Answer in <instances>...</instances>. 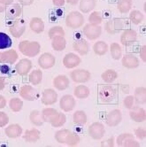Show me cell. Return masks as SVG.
I'll use <instances>...</instances> for the list:
<instances>
[{
    "label": "cell",
    "mask_w": 146,
    "mask_h": 147,
    "mask_svg": "<svg viewBox=\"0 0 146 147\" xmlns=\"http://www.w3.org/2000/svg\"><path fill=\"white\" fill-rule=\"evenodd\" d=\"M19 50L22 53L28 58H33L39 54L41 51V45L36 41L24 40L19 44Z\"/></svg>",
    "instance_id": "6da1fadb"
},
{
    "label": "cell",
    "mask_w": 146,
    "mask_h": 147,
    "mask_svg": "<svg viewBox=\"0 0 146 147\" xmlns=\"http://www.w3.org/2000/svg\"><path fill=\"white\" fill-rule=\"evenodd\" d=\"M85 19L83 14L78 11H73L66 17V25L71 29L80 28L84 24Z\"/></svg>",
    "instance_id": "7a4b0ae2"
},
{
    "label": "cell",
    "mask_w": 146,
    "mask_h": 147,
    "mask_svg": "<svg viewBox=\"0 0 146 147\" xmlns=\"http://www.w3.org/2000/svg\"><path fill=\"white\" fill-rule=\"evenodd\" d=\"M117 96V90L115 88H113L111 85H105L103 86L98 91V97L101 102L109 104L115 100Z\"/></svg>",
    "instance_id": "3957f363"
},
{
    "label": "cell",
    "mask_w": 146,
    "mask_h": 147,
    "mask_svg": "<svg viewBox=\"0 0 146 147\" xmlns=\"http://www.w3.org/2000/svg\"><path fill=\"white\" fill-rule=\"evenodd\" d=\"M125 27L124 20L120 18H113L109 20L105 24V29L109 35H115L123 30Z\"/></svg>",
    "instance_id": "277c9868"
},
{
    "label": "cell",
    "mask_w": 146,
    "mask_h": 147,
    "mask_svg": "<svg viewBox=\"0 0 146 147\" xmlns=\"http://www.w3.org/2000/svg\"><path fill=\"white\" fill-rule=\"evenodd\" d=\"M88 134L94 140H100L106 135L105 125L101 122H93L88 129Z\"/></svg>",
    "instance_id": "5b68a950"
},
{
    "label": "cell",
    "mask_w": 146,
    "mask_h": 147,
    "mask_svg": "<svg viewBox=\"0 0 146 147\" xmlns=\"http://www.w3.org/2000/svg\"><path fill=\"white\" fill-rule=\"evenodd\" d=\"M82 33L89 40H96L102 34V28L100 25L87 23L82 28Z\"/></svg>",
    "instance_id": "8992f818"
},
{
    "label": "cell",
    "mask_w": 146,
    "mask_h": 147,
    "mask_svg": "<svg viewBox=\"0 0 146 147\" xmlns=\"http://www.w3.org/2000/svg\"><path fill=\"white\" fill-rule=\"evenodd\" d=\"M71 80L75 83H85L91 78V73L85 69H75L70 73Z\"/></svg>",
    "instance_id": "52a82bcc"
},
{
    "label": "cell",
    "mask_w": 146,
    "mask_h": 147,
    "mask_svg": "<svg viewBox=\"0 0 146 147\" xmlns=\"http://www.w3.org/2000/svg\"><path fill=\"white\" fill-rule=\"evenodd\" d=\"M19 94L22 99H25L27 101H35L39 97L38 91L36 90V88L28 84L23 85L20 89Z\"/></svg>",
    "instance_id": "ba28073f"
},
{
    "label": "cell",
    "mask_w": 146,
    "mask_h": 147,
    "mask_svg": "<svg viewBox=\"0 0 146 147\" xmlns=\"http://www.w3.org/2000/svg\"><path fill=\"white\" fill-rule=\"evenodd\" d=\"M26 30V25L22 20H14L12 24L9 26V31L13 37L20 38L24 34Z\"/></svg>",
    "instance_id": "9c48e42d"
},
{
    "label": "cell",
    "mask_w": 146,
    "mask_h": 147,
    "mask_svg": "<svg viewBox=\"0 0 146 147\" xmlns=\"http://www.w3.org/2000/svg\"><path fill=\"white\" fill-rule=\"evenodd\" d=\"M137 40V32L134 29H125L120 36V44L124 46H130Z\"/></svg>",
    "instance_id": "30bf717a"
},
{
    "label": "cell",
    "mask_w": 146,
    "mask_h": 147,
    "mask_svg": "<svg viewBox=\"0 0 146 147\" xmlns=\"http://www.w3.org/2000/svg\"><path fill=\"white\" fill-rule=\"evenodd\" d=\"M122 121V113L120 109H113L110 111L106 118V125L110 128H113L118 126Z\"/></svg>",
    "instance_id": "8fae6325"
},
{
    "label": "cell",
    "mask_w": 146,
    "mask_h": 147,
    "mask_svg": "<svg viewBox=\"0 0 146 147\" xmlns=\"http://www.w3.org/2000/svg\"><path fill=\"white\" fill-rule=\"evenodd\" d=\"M56 63V58L50 52H44L38 58V65L42 69H50Z\"/></svg>",
    "instance_id": "7c38bea8"
},
{
    "label": "cell",
    "mask_w": 146,
    "mask_h": 147,
    "mask_svg": "<svg viewBox=\"0 0 146 147\" xmlns=\"http://www.w3.org/2000/svg\"><path fill=\"white\" fill-rule=\"evenodd\" d=\"M32 69V62L28 59H22L15 65V71L20 76H25Z\"/></svg>",
    "instance_id": "4fadbf2b"
},
{
    "label": "cell",
    "mask_w": 146,
    "mask_h": 147,
    "mask_svg": "<svg viewBox=\"0 0 146 147\" xmlns=\"http://www.w3.org/2000/svg\"><path fill=\"white\" fill-rule=\"evenodd\" d=\"M76 101L75 98L72 95L67 94V95L62 96L60 100H59V107L62 111H64L66 113L71 112L73 109L75 107Z\"/></svg>",
    "instance_id": "5bb4252c"
},
{
    "label": "cell",
    "mask_w": 146,
    "mask_h": 147,
    "mask_svg": "<svg viewBox=\"0 0 146 147\" xmlns=\"http://www.w3.org/2000/svg\"><path fill=\"white\" fill-rule=\"evenodd\" d=\"M58 100V94L53 89H46L42 94L41 102L44 106H51L54 105Z\"/></svg>",
    "instance_id": "9a60e30c"
},
{
    "label": "cell",
    "mask_w": 146,
    "mask_h": 147,
    "mask_svg": "<svg viewBox=\"0 0 146 147\" xmlns=\"http://www.w3.org/2000/svg\"><path fill=\"white\" fill-rule=\"evenodd\" d=\"M121 64L128 69H135L139 67V59L135 54L127 53L121 57Z\"/></svg>",
    "instance_id": "2e32d148"
},
{
    "label": "cell",
    "mask_w": 146,
    "mask_h": 147,
    "mask_svg": "<svg viewBox=\"0 0 146 147\" xmlns=\"http://www.w3.org/2000/svg\"><path fill=\"white\" fill-rule=\"evenodd\" d=\"M129 117L135 122H144L146 120V111L140 107H133L129 109Z\"/></svg>",
    "instance_id": "e0dca14e"
},
{
    "label": "cell",
    "mask_w": 146,
    "mask_h": 147,
    "mask_svg": "<svg viewBox=\"0 0 146 147\" xmlns=\"http://www.w3.org/2000/svg\"><path fill=\"white\" fill-rule=\"evenodd\" d=\"M81 58L77 54L73 53V52L66 54L65 57L63 58V65L66 68L68 69L78 67L81 64Z\"/></svg>",
    "instance_id": "ac0fdd59"
},
{
    "label": "cell",
    "mask_w": 146,
    "mask_h": 147,
    "mask_svg": "<svg viewBox=\"0 0 146 147\" xmlns=\"http://www.w3.org/2000/svg\"><path fill=\"white\" fill-rule=\"evenodd\" d=\"M5 11H6L5 16L7 19L16 20L22 14L23 8L22 5H20V4H13V5H9V6L6 7Z\"/></svg>",
    "instance_id": "d6986e66"
},
{
    "label": "cell",
    "mask_w": 146,
    "mask_h": 147,
    "mask_svg": "<svg viewBox=\"0 0 146 147\" xmlns=\"http://www.w3.org/2000/svg\"><path fill=\"white\" fill-rule=\"evenodd\" d=\"M19 55L15 50H8L0 53V63H6V64H15L18 60Z\"/></svg>",
    "instance_id": "ffe728a7"
},
{
    "label": "cell",
    "mask_w": 146,
    "mask_h": 147,
    "mask_svg": "<svg viewBox=\"0 0 146 147\" xmlns=\"http://www.w3.org/2000/svg\"><path fill=\"white\" fill-rule=\"evenodd\" d=\"M70 85V80L67 76L59 75L53 79V86L58 90H65Z\"/></svg>",
    "instance_id": "44dd1931"
},
{
    "label": "cell",
    "mask_w": 146,
    "mask_h": 147,
    "mask_svg": "<svg viewBox=\"0 0 146 147\" xmlns=\"http://www.w3.org/2000/svg\"><path fill=\"white\" fill-rule=\"evenodd\" d=\"M59 114V113L56 109L51 108V107L44 108L41 112V115H42L44 122H47V123H51L52 121H54L58 118Z\"/></svg>",
    "instance_id": "7402d4cb"
},
{
    "label": "cell",
    "mask_w": 146,
    "mask_h": 147,
    "mask_svg": "<svg viewBox=\"0 0 146 147\" xmlns=\"http://www.w3.org/2000/svg\"><path fill=\"white\" fill-rule=\"evenodd\" d=\"M73 49L76 52H78L79 55L84 56L89 52V44L87 43V41H85L84 39H79L74 42V44H73Z\"/></svg>",
    "instance_id": "603a6c76"
},
{
    "label": "cell",
    "mask_w": 146,
    "mask_h": 147,
    "mask_svg": "<svg viewBox=\"0 0 146 147\" xmlns=\"http://www.w3.org/2000/svg\"><path fill=\"white\" fill-rule=\"evenodd\" d=\"M5 133L9 138H17L22 135V128L19 124H11L5 129Z\"/></svg>",
    "instance_id": "cb8c5ba5"
},
{
    "label": "cell",
    "mask_w": 146,
    "mask_h": 147,
    "mask_svg": "<svg viewBox=\"0 0 146 147\" xmlns=\"http://www.w3.org/2000/svg\"><path fill=\"white\" fill-rule=\"evenodd\" d=\"M29 28L36 34H40L44 31V22L39 17H34L30 20Z\"/></svg>",
    "instance_id": "d4e9b609"
},
{
    "label": "cell",
    "mask_w": 146,
    "mask_h": 147,
    "mask_svg": "<svg viewBox=\"0 0 146 147\" xmlns=\"http://www.w3.org/2000/svg\"><path fill=\"white\" fill-rule=\"evenodd\" d=\"M40 136L41 132L37 129L33 128L31 129H27L23 134L22 138L27 143H36L40 139Z\"/></svg>",
    "instance_id": "484cf974"
},
{
    "label": "cell",
    "mask_w": 146,
    "mask_h": 147,
    "mask_svg": "<svg viewBox=\"0 0 146 147\" xmlns=\"http://www.w3.org/2000/svg\"><path fill=\"white\" fill-rule=\"evenodd\" d=\"M135 103L141 106L146 103V88L145 87H137L135 89Z\"/></svg>",
    "instance_id": "4316f807"
},
{
    "label": "cell",
    "mask_w": 146,
    "mask_h": 147,
    "mask_svg": "<svg viewBox=\"0 0 146 147\" xmlns=\"http://www.w3.org/2000/svg\"><path fill=\"white\" fill-rule=\"evenodd\" d=\"M96 0H80L79 9L82 13H89L96 7Z\"/></svg>",
    "instance_id": "83f0119b"
},
{
    "label": "cell",
    "mask_w": 146,
    "mask_h": 147,
    "mask_svg": "<svg viewBox=\"0 0 146 147\" xmlns=\"http://www.w3.org/2000/svg\"><path fill=\"white\" fill-rule=\"evenodd\" d=\"M67 46V40L65 36H55L51 39V47L56 51H64Z\"/></svg>",
    "instance_id": "f1b7e54d"
},
{
    "label": "cell",
    "mask_w": 146,
    "mask_h": 147,
    "mask_svg": "<svg viewBox=\"0 0 146 147\" xmlns=\"http://www.w3.org/2000/svg\"><path fill=\"white\" fill-rule=\"evenodd\" d=\"M108 51H109L108 45L105 41H98L93 45V51L96 55L104 56L107 53Z\"/></svg>",
    "instance_id": "f546056e"
},
{
    "label": "cell",
    "mask_w": 146,
    "mask_h": 147,
    "mask_svg": "<svg viewBox=\"0 0 146 147\" xmlns=\"http://www.w3.org/2000/svg\"><path fill=\"white\" fill-rule=\"evenodd\" d=\"M87 120H88L87 114L82 110H78L73 114V121H74L75 125H78V126L85 125L87 123Z\"/></svg>",
    "instance_id": "4dcf8cb0"
},
{
    "label": "cell",
    "mask_w": 146,
    "mask_h": 147,
    "mask_svg": "<svg viewBox=\"0 0 146 147\" xmlns=\"http://www.w3.org/2000/svg\"><path fill=\"white\" fill-rule=\"evenodd\" d=\"M90 90L86 85H78L75 88L74 95L78 99H85L89 96Z\"/></svg>",
    "instance_id": "1f68e13d"
},
{
    "label": "cell",
    "mask_w": 146,
    "mask_h": 147,
    "mask_svg": "<svg viewBox=\"0 0 146 147\" xmlns=\"http://www.w3.org/2000/svg\"><path fill=\"white\" fill-rule=\"evenodd\" d=\"M29 82L32 85H38L43 81V71L40 69H35L29 73L28 76Z\"/></svg>",
    "instance_id": "d6a6232c"
},
{
    "label": "cell",
    "mask_w": 146,
    "mask_h": 147,
    "mask_svg": "<svg viewBox=\"0 0 146 147\" xmlns=\"http://www.w3.org/2000/svg\"><path fill=\"white\" fill-rule=\"evenodd\" d=\"M101 78L106 83H112L118 78V73L114 69H107L102 73Z\"/></svg>",
    "instance_id": "836d02e7"
},
{
    "label": "cell",
    "mask_w": 146,
    "mask_h": 147,
    "mask_svg": "<svg viewBox=\"0 0 146 147\" xmlns=\"http://www.w3.org/2000/svg\"><path fill=\"white\" fill-rule=\"evenodd\" d=\"M133 5V0H118L117 9L120 13H128Z\"/></svg>",
    "instance_id": "e575fe53"
},
{
    "label": "cell",
    "mask_w": 146,
    "mask_h": 147,
    "mask_svg": "<svg viewBox=\"0 0 146 147\" xmlns=\"http://www.w3.org/2000/svg\"><path fill=\"white\" fill-rule=\"evenodd\" d=\"M29 120H30L31 123L34 124L35 126H37V127L43 126V124H44V121H43V118H42L41 112L38 110H33L29 113Z\"/></svg>",
    "instance_id": "d590c367"
},
{
    "label": "cell",
    "mask_w": 146,
    "mask_h": 147,
    "mask_svg": "<svg viewBox=\"0 0 146 147\" xmlns=\"http://www.w3.org/2000/svg\"><path fill=\"white\" fill-rule=\"evenodd\" d=\"M129 20L134 25H139L143 22L144 15L138 10H133L129 13Z\"/></svg>",
    "instance_id": "8d00e7d4"
},
{
    "label": "cell",
    "mask_w": 146,
    "mask_h": 147,
    "mask_svg": "<svg viewBox=\"0 0 146 147\" xmlns=\"http://www.w3.org/2000/svg\"><path fill=\"white\" fill-rule=\"evenodd\" d=\"M109 51L111 52V56L113 59L119 60L122 57V49L118 43H112L110 45Z\"/></svg>",
    "instance_id": "74e56055"
},
{
    "label": "cell",
    "mask_w": 146,
    "mask_h": 147,
    "mask_svg": "<svg viewBox=\"0 0 146 147\" xmlns=\"http://www.w3.org/2000/svg\"><path fill=\"white\" fill-rule=\"evenodd\" d=\"M9 107L13 112L19 113L22 110L23 101L19 98H13L9 100Z\"/></svg>",
    "instance_id": "f35d334b"
},
{
    "label": "cell",
    "mask_w": 146,
    "mask_h": 147,
    "mask_svg": "<svg viewBox=\"0 0 146 147\" xmlns=\"http://www.w3.org/2000/svg\"><path fill=\"white\" fill-rule=\"evenodd\" d=\"M66 36L65 30L61 26H53L48 31V36L50 40L55 36Z\"/></svg>",
    "instance_id": "ab89813d"
},
{
    "label": "cell",
    "mask_w": 146,
    "mask_h": 147,
    "mask_svg": "<svg viewBox=\"0 0 146 147\" xmlns=\"http://www.w3.org/2000/svg\"><path fill=\"white\" fill-rule=\"evenodd\" d=\"M70 132H71V130H69L67 129L58 130L54 135L55 140L59 144H66V139Z\"/></svg>",
    "instance_id": "60d3db41"
},
{
    "label": "cell",
    "mask_w": 146,
    "mask_h": 147,
    "mask_svg": "<svg viewBox=\"0 0 146 147\" xmlns=\"http://www.w3.org/2000/svg\"><path fill=\"white\" fill-rule=\"evenodd\" d=\"M12 46V39L7 34L0 32V50H5Z\"/></svg>",
    "instance_id": "b9f144b4"
},
{
    "label": "cell",
    "mask_w": 146,
    "mask_h": 147,
    "mask_svg": "<svg viewBox=\"0 0 146 147\" xmlns=\"http://www.w3.org/2000/svg\"><path fill=\"white\" fill-rule=\"evenodd\" d=\"M80 141H81V138L79 135L71 131L66 139V144L68 146H76L77 144H80Z\"/></svg>",
    "instance_id": "7bdbcfd3"
},
{
    "label": "cell",
    "mask_w": 146,
    "mask_h": 147,
    "mask_svg": "<svg viewBox=\"0 0 146 147\" xmlns=\"http://www.w3.org/2000/svg\"><path fill=\"white\" fill-rule=\"evenodd\" d=\"M103 22V17L101 15V13L99 12H92L91 14L89 16V23L95 24V25H100Z\"/></svg>",
    "instance_id": "ee69618b"
},
{
    "label": "cell",
    "mask_w": 146,
    "mask_h": 147,
    "mask_svg": "<svg viewBox=\"0 0 146 147\" xmlns=\"http://www.w3.org/2000/svg\"><path fill=\"white\" fill-rule=\"evenodd\" d=\"M67 122V116L66 114L63 113H59L58 118L50 123V125L52 126L53 128H60L62 126H64V124Z\"/></svg>",
    "instance_id": "f6af8a7d"
},
{
    "label": "cell",
    "mask_w": 146,
    "mask_h": 147,
    "mask_svg": "<svg viewBox=\"0 0 146 147\" xmlns=\"http://www.w3.org/2000/svg\"><path fill=\"white\" fill-rule=\"evenodd\" d=\"M121 146H124V147H140V144L135 139V136H129V138H127L122 142Z\"/></svg>",
    "instance_id": "bcb514c9"
},
{
    "label": "cell",
    "mask_w": 146,
    "mask_h": 147,
    "mask_svg": "<svg viewBox=\"0 0 146 147\" xmlns=\"http://www.w3.org/2000/svg\"><path fill=\"white\" fill-rule=\"evenodd\" d=\"M135 105V98L132 95H128L123 99V106L127 109H131Z\"/></svg>",
    "instance_id": "7dc6e473"
},
{
    "label": "cell",
    "mask_w": 146,
    "mask_h": 147,
    "mask_svg": "<svg viewBox=\"0 0 146 147\" xmlns=\"http://www.w3.org/2000/svg\"><path fill=\"white\" fill-rule=\"evenodd\" d=\"M135 136L140 140H143L146 138V129L144 128L139 127L135 129Z\"/></svg>",
    "instance_id": "c3c4849f"
},
{
    "label": "cell",
    "mask_w": 146,
    "mask_h": 147,
    "mask_svg": "<svg viewBox=\"0 0 146 147\" xmlns=\"http://www.w3.org/2000/svg\"><path fill=\"white\" fill-rule=\"evenodd\" d=\"M9 122V117L5 112L0 111V128H4Z\"/></svg>",
    "instance_id": "681fc988"
},
{
    "label": "cell",
    "mask_w": 146,
    "mask_h": 147,
    "mask_svg": "<svg viewBox=\"0 0 146 147\" xmlns=\"http://www.w3.org/2000/svg\"><path fill=\"white\" fill-rule=\"evenodd\" d=\"M129 136H135L134 135L130 134V133H123V134H120L118 136V138H116V144L118 146H121L122 144V142L126 139L127 138H129Z\"/></svg>",
    "instance_id": "f907efd6"
},
{
    "label": "cell",
    "mask_w": 146,
    "mask_h": 147,
    "mask_svg": "<svg viewBox=\"0 0 146 147\" xmlns=\"http://www.w3.org/2000/svg\"><path fill=\"white\" fill-rule=\"evenodd\" d=\"M101 145L102 146H108V147H113L115 145V138H114V136H111L106 141H104L101 143Z\"/></svg>",
    "instance_id": "816d5d0a"
},
{
    "label": "cell",
    "mask_w": 146,
    "mask_h": 147,
    "mask_svg": "<svg viewBox=\"0 0 146 147\" xmlns=\"http://www.w3.org/2000/svg\"><path fill=\"white\" fill-rule=\"evenodd\" d=\"M139 54H140V58L143 60V62L145 63L146 62V45H145L141 47Z\"/></svg>",
    "instance_id": "f5cc1de1"
},
{
    "label": "cell",
    "mask_w": 146,
    "mask_h": 147,
    "mask_svg": "<svg viewBox=\"0 0 146 147\" xmlns=\"http://www.w3.org/2000/svg\"><path fill=\"white\" fill-rule=\"evenodd\" d=\"M18 2L20 5H22L28 6V5H31L34 3V0H18Z\"/></svg>",
    "instance_id": "db71d44e"
},
{
    "label": "cell",
    "mask_w": 146,
    "mask_h": 147,
    "mask_svg": "<svg viewBox=\"0 0 146 147\" xmlns=\"http://www.w3.org/2000/svg\"><path fill=\"white\" fill-rule=\"evenodd\" d=\"M65 3H66V0H52V4L57 7L64 6Z\"/></svg>",
    "instance_id": "11a10c76"
},
{
    "label": "cell",
    "mask_w": 146,
    "mask_h": 147,
    "mask_svg": "<svg viewBox=\"0 0 146 147\" xmlns=\"http://www.w3.org/2000/svg\"><path fill=\"white\" fill-rule=\"evenodd\" d=\"M6 107V99L4 96L0 95V109H3Z\"/></svg>",
    "instance_id": "9f6ffc18"
},
{
    "label": "cell",
    "mask_w": 146,
    "mask_h": 147,
    "mask_svg": "<svg viewBox=\"0 0 146 147\" xmlns=\"http://www.w3.org/2000/svg\"><path fill=\"white\" fill-rule=\"evenodd\" d=\"M5 87V80L4 77L0 76V90H3Z\"/></svg>",
    "instance_id": "6f0895ef"
},
{
    "label": "cell",
    "mask_w": 146,
    "mask_h": 147,
    "mask_svg": "<svg viewBox=\"0 0 146 147\" xmlns=\"http://www.w3.org/2000/svg\"><path fill=\"white\" fill-rule=\"evenodd\" d=\"M0 3H2L5 5H9L13 3V0H0Z\"/></svg>",
    "instance_id": "680465c9"
},
{
    "label": "cell",
    "mask_w": 146,
    "mask_h": 147,
    "mask_svg": "<svg viewBox=\"0 0 146 147\" xmlns=\"http://www.w3.org/2000/svg\"><path fill=\"white\" fill-rule=\"evenodd\" d=\"M66 2L70 4V5H75L78 4L79 0H66Z\"/></svg>",
    "instance_id": "91938a15"
},
{
    "label": "cell",
    "mask_w": 146,
    "mask_h": 147,
    "mask_svg": "<svg viewBox=\"0 0 146 147\" xmlns=\"http://www.w3.org/2000/svg\"><path fill=\"white\" fill-rule=\"evenodd\" d=\"M5 10H6V5H4V4H2V3H0V13L5 12Z\"/></svg>",
    "instance_id": "94428289"
}]
</instances>
